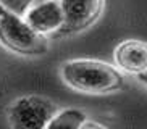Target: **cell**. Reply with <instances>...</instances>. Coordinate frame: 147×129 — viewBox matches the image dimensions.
<instances>
[{
    "instance_id": "obj_1",
    "label": "cell",
    "mask_w": 147,
    "mask_h": 129,
    "mask_svg": "<svg viewBox=\"0 0 147 129\" xmlns=\"http://www.w3.org/2000/svg\"><path fill=\"white\" fill-rule=\"evenodd\" d=\"M60 77L68 87L84 94H108L125 84L117 66L94 58L68 60L60 66Z\"/></svg>"
},
{
    "instance_id": "obj_2",
    "label": "cell",
    "mask_w": 147,
    "mask_h": 129,
    "mask_svg": "<svg viewBox=\"0 0 147 129\" xmlns=\"http://www.w3.org/2000/svg\"><path fill=\"white\" fill-rule=\"evenodd\" d=\"M0 44L21 56H40L49 50L47 36L34 31L26 19L0 3Z\"/></svg>"
},
{
    "instance_id": "obj_3",
    "label": "cell",
    "mask_w": 147,
    "mask_h": 129,
    "mask_svg": "<svg viewBox=\"0 0 147 129\" xmlns=\"http://www.w3.org/2000/svg\"><path fill=\"white\" fill-rule=\"evenodd\" d=\"M58 107L44 95H23L7 108V121L11 129H45Z\"/></svg>"
},
{
    "instance_id": "obj_4",
    "label": "cell",
    "mask_w": 147,
    "mask_h": 129,
    "mask_svg": "<svg viewBox=\"0 0 147 129\" xmlns=\"http://www.w3.org/2000/svg\"><path fill=\"white\" fill-rule=\"evenodd\" d=\"M63 34H78L92 26L104 10V0H60Z\"/></svg>"
},
{
    "instance_id": "obj_5",
    "label": "cell",
    "mask_w": 147,
    "mask_h": 129,
    "mask_svg": "<svg viewBox=\"0 0 147 129\" xmlns=\"http://www.w3.org/2000/svg\"><path fill=\"white\" fill-rule=\"evenodd\" d=\"M23 18L32 29L42 36L57 32L63 26V11H61L60 0L34 2L23 15Z\"/></svg>"
},
{
    "instance_id": "obj_6",
    "label": "cell",
    "mask_w": 147,
    "mask_h": 129,
    "mask_svg": "<svg viewBox=\"0 0 147 129\" xmlns=\"http://www.w3.org/2000/svg\"><path fill=\"white\" fill-rule=\"evenodd\" d=\"M113 60L120 71L129 74H144L147 71V42L128 39L117 45Z\"/></svg>"
},
{
    "instance_id": "obj_7",
    "label": "cell",
    "mask_w": 147,
    "mask_h": 129,
    "mask_svg": "<svg viewBox=\"0 0 147 129\" xmlns=\"http://www.w3.org/2000/svg\"><path fill=\"white\" fill-rule=\"evenodd\" d=\"M86 121V113L78 108L58 110L52 120L49 121L45 129H79Z\"/></svg>"
},
{
    "instance_id": "obj_8",
    "label": "cell",
    "mask_w": 147,
    "mask_h": 129,
    "mask_svg": "<svg viewBox=\"0 0 147 129\" xmlns=\"http://www.w3.org/2000/svg\"><path fill=\"white\" fill-rule=\"evenodd\" d=\"M0 3L3 5L5 8H8L23 16L28 11V8L34 3V0H0Z\"/></svg>"
},
{
    "instance_id": "obj_9",
    "label": "cell",
    "mask_w": 147,
    "mask_h": 129,
    "mask_svg": "<svg viewBox=\"0 0 147 129\" xmlns=\"http://www.w3.org/2000/svg\"><path fill=\"white\" fill-rule=\"evenodd\" d=\"M79 129H108V128H105V126H102V124H99V123H95V121H84L81 124V128Z\"/></svg>"
},
{
    "instance_id": "obj_10",
    "label": "cell",
    "mask_w": 147,
    "mask_h": 129,
    "mask_svg": "<svg viewBox=\"0 0 147 129\" xmlns=\"http://www.w3.org/2000/svg\"><path fill=\"white\" fill-rule=\"evenodd\" d=\"M34 2H44V0H34Z\"/></svg>"
}]
</instances>
